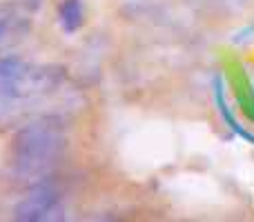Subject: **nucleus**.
Listing matches in <instances>:
<instances>
[{
	"label": "nucleus",
	"mask_w": 254,
	"mask_h": 222,
	"mask_svg": "<svg viewBox=\"0 0 254 222\" xmlns=\"http://www.w3.org/2000/svg\"><path fill=\"white\" fill-rule=\"evenodd\" d=\"M54 153V140L49 133H27L25 140H20V151H18V162L27 165L29 169H36L38 165H43L47 158H52Z\"/></svg>",
	"instance_id": "obj_1"
}]
</instances>
